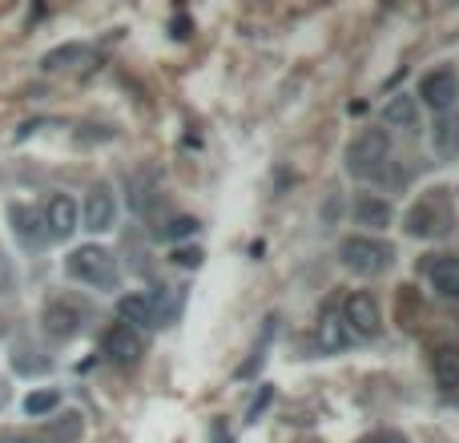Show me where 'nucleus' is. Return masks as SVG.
I'll list each match as a JSON object with an SVG mask.
<instances>
[{"instance_id": "f8f14e48", "label": "nucleus", "mask_w": 459, "mask_h": 443, "mask_svg": "<svg viewBox=\"0 0 459 443\" xmlns=\"http://www.w3.org/2000/svg\"><path fill=\"white\" fill-rule=\"evenodd\" d=\"M431 371H436V383L444 391H459V343H439L431 351Z\"/></svg>"}, {"instance_id": "9d476101", "label": "nucleus", "mask_w": 459, "mask_h": 443, "mask_svg": "<svg viewBox=\"0 0 459 443\" xmlns=\"http://www.w3.org/2000/svg\"><path fill=\"white\" fill-rule=\"evenodd\" d=\"M342 323H347L355 334H363V339L379 334V307H375L371 294H367V291L351 294V299L342 302Z\"/></svg>"}, {"instance_id": "f3484780", "label": "nucleus", "mask_w": 459, "mask_h": 443, "mask_svg": "<svg viewBox=\"0 0 459 443\" xmlns=\"http://www.w3.org/2000/svg\"><path fill=\"white\" fill-rule=\"evenodd\" d=\"M56 404H61V391H53V387H40V391H29L24 395V415H48V412H56Z\"/></svg>"}, {"instance_id": "a211bd4d", "label": "nucleus", "mask_w": 459, "mask_h": 443, "mask_svg": "<svg viewBox=\"0 0 459 443\" xmlns=\"http://www.w3.org/2000/svg\"><path fill=\"white\" fill-rule=\"evenodd\" d=\"M85 48L81 45H61V48H53V53H45V69H65V65H73V61H85Z\"/></svg>"}, {"instance_id": "39448f33", "label": "nucleus", "mask_w": 459, "mask_h": 443, "mask_svg": "<svg viewBox=\"0 0 459 443\" xmlns=\"http://www.w3.org/2000/svg\"><path fill=\"white\" fill-rule=\"evenodd\" d=\"M101 355L109 359V363H117V367H134V363H142L145 343H142V334H137L134 326L113 323L109 331H105V339H101Z\"/></svg>"}, {"instance_id": "f03ea898", "label": "nucleus", "mask_w": 459, "mask_h": 443, "mask_svg": "<svg viewBox=\"0 0 459 443\" xmlns=\"http://www.w3.org/2000/svg\"><path fill=\"white\" fill-rule=\"evenodd\" d=\"M182 307V294H121L117 299V315L126 326L134 331H153V326H166L174 318V310Z\"/></svg>"}, {"instance_id": "0eeeda50", "label": "nucleus", "mask_w": 459, "mask_h": 443, "mask_svg": "<svg viewBox=\"0 0 459 443\" xmlns=\"http://www.w3.org/2000/svg\"><path fill=\"white\" fill-rule=\"evenodd\" d=\"M420 97H423V105L428 109H436V113H447L452 105L459 101V77H455V69H431L428 77L420 81Z\"/></svg>"}, {"instance_id": "aec40b11", "label": "nucleus", "mask_w": 459, "mask_h": 443, "mask_svg": "<svg viewBox=\"0 0 459 443\" xmlns=\"http://www.w3.org/2000/svg\"><path fill=\"white\" fill-rule=\"evenodd\" d=\"M342 343H347V339H342L339 323H334V318H326V323H323V347H326V351H339Z\"/></svg>"}, {"instance_id": "7ed1b4c3", "label": "nucleus", "mask_w": 459, "mask_h": 443, "mask_svg": "<svg viewBox=\"0 0 459 443\" xmlns=\"http://www.w3.org/2000/svg\"><path fill=\"white\" fill-rule=\"evenodd\" d=\"M339 258H342V266H347L351 274L371 278V274H383V270L391 266L395 250H391L387 242H379V238H371V234H355V238H347V242L339 246Z\"/></svg>"}, {"instance_id": "b1692460", "label": "nucleus", "mask_w": 459, "mask_h": 443, "mask_svg": "<svg viewBox=\"0 0 459 443\" xmlns=\"http://www.w3.org/2000/svg\"><path fill=\"white\" fill-rule=\"evenodd\" d=\"M363 443H407L399 431H379V436H371V439H363Z\"/></svg>"}, {"instance_id": "ddd939ff", "label": "nucleus", "mask_w": 459, "mask_h": 443, "mask_svg": "<svg viewBox=\"0 0 459 443\" xmlns=\"http://www.w3.org/2000/svg\"><path fill=\"white\" fill-rule=\"evenodd\" d=\"M428 278H431V291L436 294L459 302V258L455 254H439V258L428 266Z\"/></svg>"}, {"instance_id": "4be33fe9", "label": "nucleus", "mask_w": 459, "mask_h": 443, "mask_svg": "<svg viewBox=\"0 0 459 443\" xmlns=\"http://www.w3.org/2000/svg\"><path fill=\"white\" fill-rule=\"evenodd\" d=\"M0 443H45V439L32 436V431H0Z\"/></svg>"}, {"instance_id": "5701e85b", "label": "nucleus", "mask_w": 459, "mask_h": 443, "mask_svg": "<svg viewBox=\"0 0 459 443\" xmlns=\"http://www.w3.org/2000/svg\"><path fill=\"white\" fill-rule=\"evenodd\" d=\"M194 230H198V222L194 218H178L174 230H169V238H186V234H194Z\"/></svg>"}, {"instance_id": "2eb2a0df", "label": "nucleus", "mask_w": 459, "mask_h": 443, "mask_svg": "<svg viewBox=\"0 0 459 443\" xmlns=\"http://www.w3.org/2000/svg\"><path fill=\"white\" fill-rule=\"evenodd\" d=\"M387 121L391 126H403V129H415L420 126V109H415V97L399 93L387 101Z\"/></svg>"}, {"instance_id": "4468645a", "label": "nucleus", "mask_w": 459, "mask_h": 443, "mask_svg": "<svg viewBox=\"0 0 459 443\" xmlns=\"http://www.w3.org/2000/svg\"><path fill=\"white\" fill-rule=\"evenodd\" d=\"M355 222H359V226H371V230H387L391 226V206L383 198L363 194V198L355 202Z\"/></svg>"}, {"instance_id": "412c9836", "label": "nucleus", "mask_w": 459, "mask_h": 443, "mask_svg": "<svg viewBox=\"0 0 459 443\" xmlns=\"http://www.w3.org/2000/svg\"><path fill=\"white\" fill-rule=\"evenodd\" d=\"M174 262H182V266H198V262H202V250H198V246H186V250H174Z\"/></svg>"}, {"instance_id": "1a4fd4ad", "label": "nucleus", "mask_w": 459, "mask_h": 443, "mask_svg": "<svg viewBox=\"0 0 459 443\" xmlns=\"http://www.w3.org/2000/svg\"><path fill=\"white\" fill-rule=\"evenodd\" d=\"M447 230H452L447 202L436 206V198H423L420 206L407 214V234H415V238H436V234H447Z\"/></svg>"}, {"instance_id": "6ab92c4d", "label": "nucleus", "mask_w": 459, "mask_h": 443, "mask_svg": "<svg viewBox=\"0 0 459 443\" xmlns=\"http://www.w3.org/2000/svg\"><path fill=\"white\" fill-rule=\"evenodd\" d=\"M48 439L53 443H73V439H81V415H61V420L53 423V431H48ZM45 439V443H48Z\"/></svg>"}, {"instance_id": "dca6fc26", "label": "nucleus", "mask_w": 459, "mask_h": 443, "mask_svg": "<svg viewBox=\"0 0 459 443\" xmlns=\"http://www.w3.org/2000/svg\"><path fill=\"white\" fill-rule=\"evenodd\" d=\"M8 214H13V226H16V234H21L24 242H40V238H45V226H40V214H37V210L13 206Z\"/></svg>"}, {"instance_id": "f257e3e1", "label": "nucleus", "mask_w": 459, "mask_h": 443, "mask_svg": "<svg viewBox=\"0 0 459 443\" xmlns=\"http://www.w3.org/2000/svg\"><path fill=\"white\" fill-rule=\"evenodd\" d=\"M65 274L81 286H93V291H117L121 286L117 258H113V250H105V246H97V242L69 250V258H65Z\"/></svg>"}, {"instance_id": "a878e982", "label": "nucleus", "mask_w": 459, "mask_h": 443, "mask_svg": "<svg viewBox=\"0 0 459 443\" xmlns=\"http://www.w3.org/2000/svg\"><path fill=\"white\" fill-rule=\"evenodd\" d=\"M455 142H459V134H455Z\"/></svg>"}, {"instance_id": "6e6552de", "label": "nucleus", "mask_w": 459, "mask_h": 443, "mask_svg": "<svg viewBox=\"0 0 459 443\" xmlns=\"http://www.w3.org/2000/svg\"><path fill=\"white\" fill-rule=\"evenodd\" d=\"M81 222H85V230H93V234H105V230H113V222H117V198H113L109 186H93V190L85 194Z\"/></svg>"}, {"instance_id": "9b49d317", "label": "nucleus", "mask_w": 459, "mask_h": 443, "mask_svg": "<svg viewBox=\"0 0 459 443\" xmlns=\"http://www.w3.org/2000/svg\"><path fill=\"white\" fill-rule=\"evenodd\" d=\"M40 326H45L48 339L65 343V339H73V334L81 331V310L73 307V302L56 299V302H48V307H45V315H40Z\"/></svg>"}, {"instance_id": "20e7f679", "label": "nucleus", "mask_w": 459, "mask_h": 443, "mask_svg": "<svg viewBox=\"0 0 459 443\" xmlns=\"http://www.w3.org/2000/svg\"><path fill=\"white\" fill-rule=\"evenodd\" d=\"M391 153V137L383 134V129H363V134L351 142L347 150V169L355 178H371L383 169V161H387Z\"/></svg>"}, {"instance_id": "423d86ee", "label": "nucleus", "mask_w": 459, "mask_h": 443, "mask_svg": "<svg viewBox=\"0 0 459 443\" xmlns=\"http://www.w3.org/2000/svg\"><path fill=\"white\" fill-rule=\"evenodd\" d=\"M77 222H81V206L69 198V194H53V198L45 202V210H40L45 238H53V242H65V238H73Z\"/></svg>"}, {"instance_id": "393cba45", "label": "nucleus", "mask_w": 459, "mask_h": 443, "mask_svg": "<svg viewBox=\"0 0 459 443\" xmlns=\"http://www.w3.org/2000/svg\"><path fill=\"white\" fill-rule=\"evenodd\" d=\"M0 270H4V250H0Z\"/></svg>"}]
</instances>
